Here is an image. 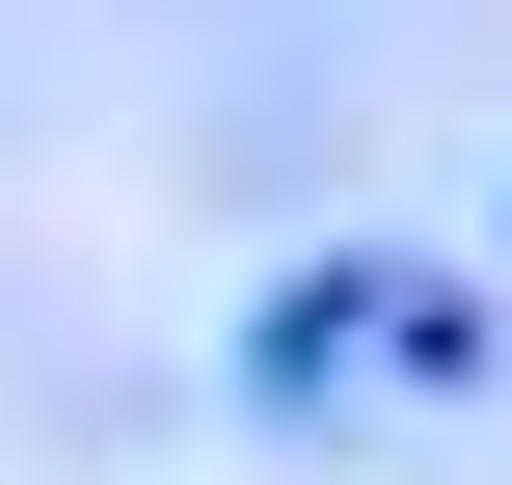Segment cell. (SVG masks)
Instances as JSON below:
<instances>
[{
	"instance_id": "6da1fadb",
	"label": "cell",
	"mask_w": 512,
	"mask_h": 485,
	"mask_svg": "<svg viewBox=\"0 0 512 485\" xmlns=\"http://www.w3.org/2000/svg\"><path fill=\"white\" fill-rule=\"evenodd\" d=\"M243 378H270V405H432V378H486V297L405 270V243H351V270H297V297L243 324Z\"/></svg>"
}]
</instances>
